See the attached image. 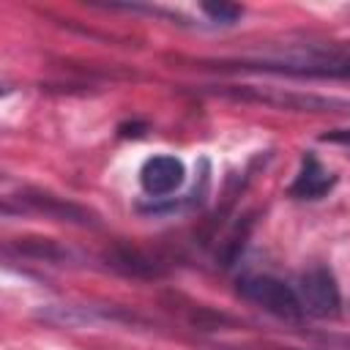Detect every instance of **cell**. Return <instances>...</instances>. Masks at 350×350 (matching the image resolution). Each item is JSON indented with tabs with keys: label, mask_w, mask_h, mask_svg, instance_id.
Returning a JSON list of instances; mask_svg holds the SVG:
<instances>
[{
	"label": "cell",
	"mask_w": 350,
	"mask_h": 350,
	"mask_svg": "<svg viewBox=\"0 0 350 350\" xmlns=\"http://www.w3.org/2000/svg\"><path fill=\"white\" fill-rule=\"evenodd\" d=\"M298 301L304 306V314L312 317H336L342 309V293L336 284V276L325 265H312L298 276Z\"/></svg>",
	"instance_id": "3957f363"
},
{
	"label": "cell",
	"mask_w": 350,
	"mask_h": 350,
	"mask_svg": "<svg viewBox=\"0 0 350 350\" xmlns=\"http://www.w3.org/2000/svg\"><path fill=\"white\" fill-rule=\"evenodd\" d=\"M19 202H25L30 211L44 213V216L57 219V221H71V224H98L96 216H93L88 208H82V205H77V202H71V200L55 197V194H49V191H25V194L19 197Z\"/></svg>",
	"instance_id": "5b68a950"
},
{
	"label": "cell",
	"mask_w": 350,
	"mask_h": 350,
	"mask_svg": "<svg viewBox=\"0 0 350 350\" xmlns=\"http://www.w3.org/2000/svg\"><path fill=\"white\" fill-rule=\"evenodd\" d=\"M186 178V167L172 153H156L142 161L139 167V186L148 197H167L175 189H180Z\"/></svg>",
	"instance_id": "277c9868"
},
{
	"label": "cell",
	"mask_w": 350,
	"mask_h": 350,
	"mask_svg": "<svg viewBox=\"0 0 350 350\" xmlns=\"http://www.w3.org/2000/svg\"><path fill=\"white\" fill-rule=\"evenodd\" d=\"M238 295L246 298L249 304L260 306L262 312L279 317V320L298 323L304 317V306L298 301L295 287L284 284L276 276H268V273L243 276V279H238Z\"/></svg>",
	"instance_id": "6da1fadb"
},
{
	"label": "cell",
	"mask_w": 350,
	"mask_h": 350,
	"mask_svg": "<svg viewBox=\"0 0 350 350\" xmlns=\"http://www.w3.org/2000/svg\"><path fill=\"white\" fill-rule=\"evenodd\" d=\"M232 98L254 101L276 109H298V112H350V101L342 98H325L312 93H290L282 88H254V85H232L224 90Z\"/></svg>",
	"instance_id": "7a4b0ae2"
},
{
	"label": "cell",
	"mask_w": 350,
	"mask_h": 350,
	"mask_svg": "<svg viewBox=\"0 0 350 350\" xmlns=\"http://www.w3.org/2000/svg\"><path fill=\"white\" fill-rule=\"evenodd\" d=\"M19 254H30V257H38V260H63L68 257L60 246H55L52 241H41V238H25L16 243Z\"/></svg>",
	"instance_id": "ba28073f"
},
{
	"label": "cell",
	"mask_w": 350,
	"mask_h": 350,
	"mask_svg": "<svg viewBox=\"0 0 350 350\" xmlns=\"http://www.w3.org/2000/svg\"><path fill=\"white\" fill-rule=\"evenodd\" d=\"M334 180L336 178L317 161V156L314 153H306L304 161H301V172L295 178V183L290 186V191L295 197H304V200H317V197H323L334 186Z\"/></svg>",
	"instance_id": "8992f818"
},
{
	"label": "cell",
	"mask_w": 350,
	"mask_h": 350,
	"mask_svg": "<svg viewBox=\"0 0 350 350\" xmlns=\"http://www.w3.org/2000/svg\"><path fill=\"white\" fill-rule=\"evenodd\" d=\"M107 260L112 268H118L126 276H159L161 268L156 265V260H150L148 254H142L139 249H129V246H118L112 252H107Z\"/></svg>",
	"instance_id": "52a82bcc"
},
{
	"label": "cell",
	"mask_w": 350,
	"mask_h": 350,
	"mask_svg": "<svg viewBox=\"0 0 350 350\" xmlns=\"http://www.w3.org/2000/svg\"><path fill=\"white\" fill-rule=\"evenodd\" d=\"M200 8H202V14H208L219 25H235L243 14L241 5H230V3H202Z\"/></svg>",
	"instance_id": "9c48e42d"
}]
</instances>
